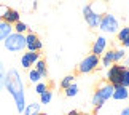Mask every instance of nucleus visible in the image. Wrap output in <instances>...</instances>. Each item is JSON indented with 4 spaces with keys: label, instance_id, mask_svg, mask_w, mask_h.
<instances>
[{
    "label": "nucleus",
    "instance_id": "7c9ffc66",
    "mask_svg": "<svg viewBox=\"0 0 129 115\" xmlns=\"http://www.w3.org/2000/svg\"><path fill=\"white\" fill-rule=\"evenodd\" d=\"M81 2H91V0H81Z\"/></svg>",
    "mask_w": 129,
    "mask_h": 115
},
{
    "label": "nucleus",
    "instance_id": "dca6fc26",
    "mask_svg": "<svg viewBox=\"0 0 129 115\" xmlns=\"http://www.w3.org/2000/svg\"><path fill=\"white\" fill-rule=\"evenodd\" d=\"M34 69L42 75V78H46L48 77V66H46V61L45 59H38V61L35 62V66H34Z\"/></svg>",
    "mask_w": 129,
    "mask_h": 115
},
{
    "label": "nucleus",
    "instance_id": "2f4dec72",
    "mask_svg": "<svg viewBox=\"0 0 129 115\" xmlns=\"http://www.w3.org/2000/svg\"><path fill=\"white\" fill-rule=\"evenodd\" d=\"M89 115H97V113H89Z\"/></svg>",
    "mask_w": 129,
    "mask_h": 115
},
{
    "label": "nucleus",
    "instance_id": "9d476101",
    "mask_svg": "<svg viewBox=\"0 0 129 115\" xmlns=\"http://www.w3.org/2000/svg\"><path fill=\"white\" fill-rule=\"evenodd\" d=\"M81 13H83V18H85V22L88 24V27L92 29V31H97L99 22H101V16H97L96 13H92L91 10H89L88 5H85V7H83Z\"/></svg>",
    "mask_w": 129,
    "mask_h": 115
},
{
    "label": "nucleus",
    "instance_id": "2eb2a0df",
    "mask_svg": "<svg viewBox=\"0 0 129 115\" xmlns=\"http://www.w3.org/2000/svg\"><path fill=\"white\" fill-rule=\"evenodd\" d=\"M42 104L40 102H32V104H26L22 110V115H40L42 113Z\"/></svg>",
    "mask_w": 129,
    "mask_h": 115
},
{
    "label": "nucleus",
    "instance_id": "bb28decb",
    "mask_svg": "<svg viewBox=\"0 0 129 115\" xmlns=\"http://www.w3.org/2000/svg\"><path fill=\"white\" fill-rule=\"evenodd\" d=\"M121 45H123V48H124V50H126V48H129V37L124 40V42H121Z\"/></svg>",
    "mask_w": 129,
    "mask_h": 115
},
{
    "label": "nucleus",
    "instance_id": "b1692460",
    "mask_svg": "<svg viewBox=\"0 0 129 115\" xmlns=\"http://www.w3.org/2000/svg\"><path fill=\"white\" fill-rule=\"evenodd\" d=\"M51 99H53V91H49V89L40 94V104H49Z\"/></svg>",
    "mask_w": 129,
    "mask_h": 115
},
{
    "label": "nucleus",
    "instance_id": "ddd939ff",
    "mask_svg": "<svg viewBox=\"0 0 129 115\" xmlns=\"http://www.w3.org/2000/svg\"><path fill=\"white\" fill-rule=\"evenodd\" d=\"M89 10H91L92 13H96L97 16H104L105 13H108V3L107 0H91V2L88 3Z\"/></svg>",
    "mask_w": 129,
    "mask_h": 115
},
{
    "label": "nucleus",
    "instance_id": "4468645a",
    "mask_svg": "<svg viewBox=\"0 0 129 115\" xmlns=\"http://www.w3.org/2000/svg\"><path fill=\"white\" fill-rule=\"evenodd\" d=\"M113 99H116V101H124V99L129 98V89L121 86V85H116L115 89H113Z\"/></svg>",
    "mask_w": 129,
    "mask_h": 115
},
{
    "label": "nucleus",
    "instance_id": "412c9836",
    "mask_svg": "<svg viewBox=\"0 0 129 115\" xmlns=\"http://www.w3.org/2000/svg\"><path fill=\"white\" fill-rule=\"evenodd\" d=\"M64 94H66L67 98H75L77 94H78V85L77 83H72L69 88L64 89Z\"/></svg>",
    "mask_w": 129,
    "mask_h": 115
},
{
    "label": "nucleus",
    "instance_id": "f3484780",
    "mask_svg": "<svg viewBox=\"0 0 129 115\" xmlns=\"http://www.w3.org/2000/svg\"><path fill=\"white\" fill-rule=\"evenodd\" d=\"M11 32H13V26H10V24L0 21V42H3V40L7 38Z\"/></svg>",
    "mask_w": 129,
    "mask_h": 115
},
{
    "label": "nucleus",
    "instance_id": "a878e982",
    "mask_svg": "<svg viewBox=\"0 0 129 115\" xmlns=\"http://www.w3.org/2000/svg\"><path fill=\"white\" fill-rule=\"evenodd\" d=\"M46 89H49V88H48V85L45 83V82H38V83H35V93L38 94V96H40L42 93H45Z\"/></svg>",
    "mask_w": 129,
    "mask_h": 115
},
{
    "label": "nucleus",
    "instance_id": "1a4fd4ad",
    "mask_svg": "<svg viewBox=\"0 0 129 115\" xmlns=\"http://www.w3.org/2000/svg\"><path fill=\"white\" fill-rule=\"evenodd\" d=\"M42 48H43V42L40 40V37L34 32H27L26 34V50L27 51L38 53V51H42Z\"/></svg>",
    "mask_w": 129,
    "mask_h": 115
},
{
    "label": "nucleus",
    "instance_id": "5701e85b",
    "mask_svg": "<svg viewBox=\"0 0 129 115\" xmlns=\"http://www.w3.org/2000/svg\"><path fill=\"white\" fill-rule=\"evenodd\" d=\"M73 80H75V75H66V77L61 80V83H59V85H61L62 89H66V88H69L73 83Z\"/></svg>",
    "mask_w": 129,
    "mask_h": 115
},
{
    "label": "nucleus",
    "instance_id": "c756f323",
    "mask_svg": "<svg viewBox=\"0 0 129 115\" xmlns=\"http://www.w3.org/2000/svg\"><path fill=\"white\" fill-rule=\"evenodd\" d=\"M124 67H127V69H129V56L126 58V62H124Z\"/></svg>",
    "mask_w": 129,
    "mask_h": 115
},
{
    "label": "nucleus",
    "instance_id": "c85d7f7f",
    "mask_svg": "<svg viewBox=\"0 0 129 115\" xmlns=\"http://www.w3.org/2000/svg\"><path fill=\"white\" fill-rule=\"evenodd\" d=\"M67 115H85V113H81V112H78V110H70Z\"/></svg>",
    "mask_w": 129,
    "mask_h": 115
},
{
    "label": "nucleus",
    "instance_id": "6ab92c4d",
    "mask_svg": "<svg viewBox=\"0 0 129 115\" xmlns=\"http://www.w3.org/2000/svg\"><path fill=\"white\" fill-rule=\"evenodd\" d=\"M27 31H29V26L26 22H22V21H18L13 26V32H16V34H22V35H26Z\"/></svg>",
    "mask_w": 129,
    "mask_h": 115
},
{
    "label": "nucleus",
    "instance_id": "0eeeda50",
    "mask_svg": "<svg viewBox=\"0 0 129 115\" xmlns=\"http://www.w3.org/2000/svg\"><path fill=\"white\" fill-rule=\"evenodd\" d=\"M0 21L7 22L10 26H14L18 21H21V14L14 8H8L5 5H0Z\"/></svg>",
    "mask_w": 129,
    "mask_h": 115
},
{
    "label": "nucleus",
    "instance_id": "f257e3e1",
    "mask_svg": "<svg viewBox=\"0 0 129 115\" xmlns=\"http://www.w3.org/2000/svg\"><path fill=\"white\" fill-rule=\"evenodd\" d=\"M5 88L7 91L11 94V98L14 99L16 104V110L19 113H22L24 107H26V88H24V82L21 78L18 69H10L5 77Z\"/></svg>",
    "mask_w": 129,
    "mask_h": 115
},
{
    "label": "nucleus",
    "instance_id": "cd10ccee",
    "mask_svg": "<svg viewBox=\"0 0 129 115\" xmlns=\"http://www.w3.org/2000/svg\"><path fill=\"white\" fill-rule=\"evenodd\" d=\"M120 115H129V106L127 107H124V109H123V110H121V113Z\"/></svg>",
    "mask_w": 129,
    "mask_h": 115
},
{
    "label": "nucleus",
    "instance_id": "4be33fe9",
    "mask_svg": "<svg viewBox=\"0 0 129 115\" xmlns=\"http://www.w3.org/2000/svg\"><path fill=\"white\" fill-rule=\"evenodd\" d=\"M120 85H121V86H124V88H127V89H129V69H127V67H124V71H123V74H121V80H120Z\"/></svg>",
    "mask_w": 129,
    "mask_h": 115
},
{
    "label": "nucleus",
    "instance_id": "aec40b11",
    "mask_svg": "<svg viewBox=\"0 0 129 115\" xmlns=\"http://www.w3.org/2000/svg\"><path fill=\"white\" fill-rule=\"evenodd\" d=\"M27 78H29V82H30V83L42 82V75L35 71V69H29V71H27Z\"/></svg>",
    "mask_w": 129,
    "mask_h": 115
},
{
    "label": "nucleus",
    "instance_id": "f03ea898",
    "mask_svg": "<svg viewBox=\"0 0 129 115\" xmlns=\"http://www.w3.org/2000/svg\"><path fill=\"white\" fill-rule=\"evenodd\" d=\"M113 89H115V86L110 85L108 82H102V83L97 85L96 91H94V94H92V99H91V104L94 106L96 112L101 110L104 104L113 96Z\"/></svg>",
    "mask_w": 129,
    "mask_h": 115
},
{
    "label": "nucleus",
    "instance_id": "f8f14e48",
    "mask_svg": "<svg viewBox=\"0 0 129 115\" xmlns=\"http://www.w3.org/2000/svg\"><path fill=\"white\" fill-rule=\"evenodd\" d=\"M40 59V53H35V51H26L22 53L21 56V67L29 71L32 69V66H35V62Z\"/></svg>",
    "mask_w": 129,
    "mask_h": 115
},
{
    "label": "nucleus",
    "instance_id": "9b49d317",
    "mask_svg": "<svg viewBox=\"0 0 129 115\" xmlns=\"http://www.w3.org/2000/svg\"><path fill=\"white\" fill-rule=\"evenodd\" d=\"M107 45H108V40H107L105 35H97L96 40H94L92 45H91V54H96V56L101 58L102 54L105 53Z\"/></svg>",
    "mask_w": 129,
    "mask_h": 115
},
{
    "label": "nucleus",
    "instance_id": "39448f33",
    "mask_svg": "<svg viewBox=\"0 0 129 115\" xmlns=\"http://www.w3.org/2000/svg\"><path fill=\"white\" fill-rule=\"evenodd\" d=\"M124 58H126V50L123 47L121 48H115V50H108V51H105L102 54L101 64H102V67L108 69L112 64H120V61H123Z\"/></svg>",
    "mask_w": 129,
    "mask_h": 115
},
{
    "label": "nucleus",
    "instance_id": "393cba45",
    "mask_svg": "<svg viewBox=\"0 0 129 115\" xmlns=\"http://www.w3.org/2000/svg\"><path fill=\"white\" fill-rule=\"evenodd\" d=\"M5 77H7V71H5L3 62L0 61V91L5 88Z\"/></svg>",
    "mask_w": 129,
    "mask_h": 115
},
{
    "label": "nucleus",
    "instance_id": "a211bd4d",
    "mask_svg": "<svg viewBox=\"0 0 129 115\" xmlns=\"http://www.w3.org/2000/svg\"><path fill=\"white\" fill-rule=\"evenodd\" d=\"M129 37V26H123L118 29V32H116V40L118 42H124V40Z\"/></svg>",
    "mask_w": 129,
    "mask_h": 115
},
{
    "label": "nucleus",
    "instance_id": "6e6552de",
    "mask_svg": "<svg viewBox=\"0 0 129 115\" xmlns=\"http://www.w3.org/2000/svg\"><path fill=\"white\" fill-rule=\"evenodd\" d=\"M123 71H124V66H121V64H112V66L107 69V75H105L107 82L110 85H113V86L120 85Z\"/></svg>",
    "mask_w": 129,
    "mask_h": 115
},
{
    "label": "nucleus",
    "instance_id": "423d86ee",
    "mask_svg": "<svg viewBox=\"0 0 129 115\" xmlns=\"http://www.w3.org/2000/svg\"><path fill=\"white\" fill-rule=\"evenodd\" d=\"M99 64H101V58L96 56V54H88V56H85L80 61L77 71H78V74H83V75L85 74H91L97 69Z\"/></svg>",
    "mask_w": 129,
    "mask_h": 115
},
{
    "label": "nucleus",
    "instance_id": "7ed1b4c3",
    "mask_svg": "<svg viewBox=\"0 0 129 115\" xmlns=\"http://www.w3.org/2000/svg\"><path fill=\"white\" fill-rule=\"evenodd\" d=\"M3 47L7 48L10 53H21V51L26 50V35L11 32L3 40Z\"/></svg>",
    "mask_w": 129,
    "mask_h": 115
},
{
    "label": "nucleus",
    "instance_id": "20e7f679",
    "mask_svg": "<svg viewBox=\"0 0 129 115\" xmlns=\"http://www.w3.org/2000/svg\"><path fill=\"white\" fill-rule=\"evenodd\" d=\"M97 29L102 34H108V35L110 34H116L118 29H120V21H118V18L113 13H105L101 18V22H99Z\"/></svg>",
    "mask_w": 129,
    "mask_h": 115
}]
</instances>
